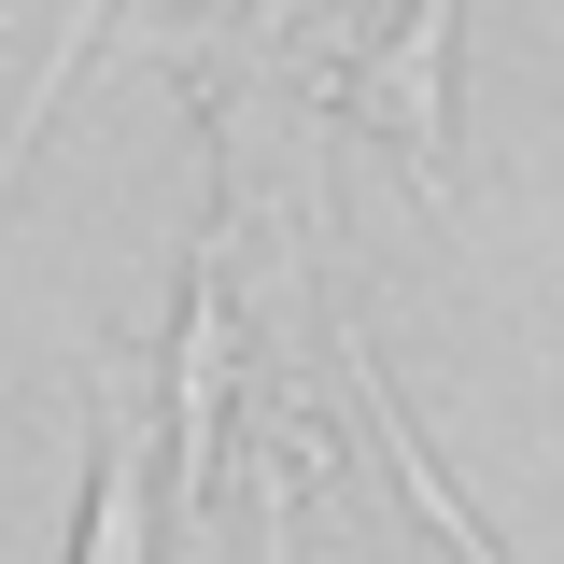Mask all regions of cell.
Instances as JSON below:
<instances>
[{
	"label": "cell",
	"instance_id": "3",
	"mask_svg": "<svg viewBox=\"0 0 564 564\" xmlns=\"http://www.w3.org/2000/svg\"><path fill=\"white\" fill-rule=\"evenodd\" d=\"M339 381H352V410H367V437H381V466L410 480V508H423V536H437V551H452V564H508V551H494V536H480V508H466V494L437 480V452H423V437H410V410L381 395V352H367V339H339Z\"/></svg>",
	"mask_w": 564,
	"mask_h": 564
},
{
	"label": "cell",
	"instance_id": "2",
	"mask_svg": "<svg viewBox=\"0 0 564 564\" xmlns=\"http://www.w3.org/2000/svg\"><path fill=\"white\" fill-rule=\"evenodd\" d=\"M85 381H99V494H85V522H70V564H170V480H155L170 395L141 381L128 352H99Z\"/></svg>",
	"mask_w": 564,
	"mask_h": 564
},
{
	"label": "cell",
	"instance_id": "1",
	"mask_svg": "<svg viewBox=\"0 0 564 564\" xmlns=\"http://www.w3.org/2000/svg\"><path fill=\"white\" fill-rule=\"evenodd\" d=\"M452 43H466V0H381L352 99H339L367 141H395L410 198H437V212H452Z\"/></svg>",
	"mask_w": 564,
	"mask_h": 564
},
{
	"label": "cell",
	"instance_id": "4",
	"mask_svg": "<svg viewBox=\"0 0 564 564\" xmlns=\"http://www.w3.org/2000/svg\"><path fill=\"white\" fill-rule=\"evenodd\" d=\"M99 14H113V0H57V43H43V70H29V99H14V128H0V198H14V170H29V141H43V113H57V85L85 70V43H99Z\"/></svg>",
	"mask_w": 564,
	"mask_h": 564
},
{
	"label": "cell",
	"instance_id": "5",
	"mask_svg": "<svg viewBox=\"0 0 564 564\" xmlns=\"http://www.w3.org/2000/svg\"><path fill=\"white\" fill-rule=\"evenodd\" d=\"M254 564H296V508H282V494H269V551Z\"/></svg>",
	"mask_w": 564,
	"mask_h": 564
}]
</instances>
